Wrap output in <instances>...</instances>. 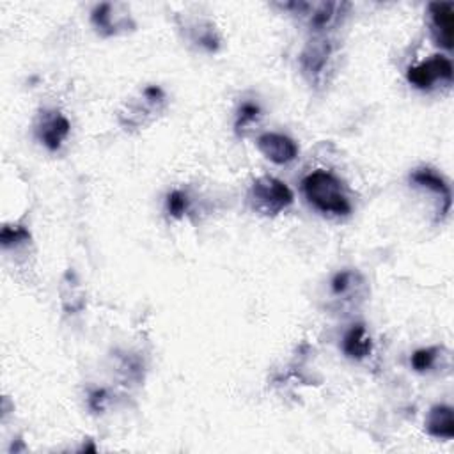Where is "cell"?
Masks as SVG:
<instances>
[{
	"mask_svg": "<svg viewBox=\"0 0 454 454\" xmlns=\"http://www.w3.org/2000/svg\"><path fill=\"white\" fill-rule=\"evenodd\" d=\"M452 62L450 59L443 57V55H431L427 60L417 64V66H410L406 71V78L408 82L422 90H429L433 89L438 82L440 83H450L452 82Z\"/></svg>",
	"mask_w": 454,
	"mask_h": 454,
	"instance_id": "4",
	"label": "cell"
},
{
	"mask_svg": "<svg viewBox=\"0 0 454 454\" xmlns=\"http://www.w3.org/2000/svg\"><path fill=\"white\" fill-rule=\"evenodd\" d=\"M59 294H60V303L62 309L67 314H76L85 307V293L83 287L78 280V277L74 275V271L67 270L60 280V287H59Z\"/></svg>",
	"mask_w": 454,
	"mask_h": 454,
	"instance_id": "14",
	"label": "cell"
},
{
	"mask_svg": "<svg viewBox=\"0 0 454 454\" xmlns=\"http://www.w3.org/2000/svg\"><path fill=\"white\" fill-rule=\"evenodd\" d=\"M410 181L415 186L429 190V192H433L438 197V200H440V215L442 216L449 213L450 204H452V193H450V188H449L447 181L436 170H433L429 167L415 168L410 174Z\"/></svg>",
	"mask_w": 454,
	"mask_h": 454,
	"instance_id": "12",
	"label": "cell"
},
{
	"mask_svg": "<svg viewBox=\"0 0 454 454\" xmlns=\"http://www.w3.org/2000/svg\"><path fill=\"white\" fill-rule=\"evenodd\" d=\"M342 351L348 358L362 360L372 351V340L362 323L353 325L342 337Z\"/></svg>",
	"mask_w": 454,
	"mask_h": 454,
	"instance_id": "15",
	"label": "cell"
},
{
	"mask_svg": "<svg viewBox=\"0 0 454 454\" xmlns=\"http://www.w3.org/2000/svg\"><path fill=\"white\" fill-rule=\"evenodd\" d=\"M30 239V232L23 225H4L0 232V243L4 248L18 247Z\"/></svg>",
	"mask_w": 454,
	"mask_h": 454,
	"instance_id": "19",
	"label": "cell"
},
{
	"mask_svg": "<svg viewBox=\"0 0 454 454\" xmlns=\"http://www.w3.org/2000/svg\"><path fill=\"white\" fill-rule=\"evenodd\" d=\"M105 401H106V392H105V390H94V392L89 395V406H90L94 411L103 410Z\"/></svg>",
	"mask_w": 454,
	"mask_h": 454,
	"instance_id": "21",
	"label": "cell"
},
{
	"mask_svg": "<svg viewBox=\"0 0 454 454\" xmlns=\"http://www.w3.org/2000/svg\"><path fill=\"white\" fill-rule=\"evenodd\" d=\"M179 28L183 30L184 37L199 48L207 51H216L220 48V34L215 23L206 16L184 14L179 21Z\"/></svg>",
	"mask_w": 454,
	"mask_h": 454,
	"instance_id": "8",
	"label": "cell"
},
{
	"mask_svg": "<svg viewBox=\"0 0 454 454\" xmlns=\"http://www.w3.org/2000/svg\"><path fill=\"white\" fill-rule=\"evenodd\" d=\"M330 293L335 300L355 301L364 300L365 294V280L355 270H340L330 280Z\"/></svg>",
	"mask_w": 454,
	"mask_h": 454,
	"instance_id": "13",
	"label": "cell"
},
{
	"mask_svg": "<svg viewBox=\"0 0 454 454\" xmlns=\"http://www.w3.org/2000/svg\"><path fill=\"white\" fill-rule=\"evenodd\" d=\"M438 348H420V349H417L413 355H411V358H410V362H411V367L415 369V371H419V372H424V371H427V369H431L433 365H434V360H436V355H438Z\"/></svg>",
	"mask_w": 454,
	"mask_h": 454,
	"instance_id": "20",
	"label": "cell"
},
{
	"mask_svg": "<svg viewBox=\"0 0 454 454\" xmlns=\"http://www.w3.org/2000/svg\"><path fill=\"white\" fill-rule=\"evenodd\" d=\"M332 51L333 48L330 41L323 37H316L305 44L300 55V66H301V73L310 83L317 85L323 82L325 73L328 69V62L332 59Z\"/></svg>",
	"mask_w": 454,
	"mask_h": 454,
	"instance_id": "7",
	"label": "cell"
},
{
	"mask_svg": "<svg viewBox=\"0 0 454 454\" xmlns=\"http://www.w3.org/2000/svg\"><path fill=\"white\" fill-rule=\"evenodd\" d=\"M165 207L172 218H181L190 207V199H188L186 192H183L179 188L168 192L167 199H165Z\"/></svg>",
	"mask_w": 454,
	"mask_h": 454,
	"instance_id": "18",
	"label": "cell"
},
{
	"mask_svg": "<svg viewBox=\"0 0 454 454\" xmlns=\"http://www.w3.org/2000/svg\"><path fill=\"white\" fill-rule=\"evenodd\" d=\"M90 21L98 34L105 37L117 35L135 28V21L131 20V14L124 4L103 2L96 5L90 12Z\"/></svg>",
	"mask_w": 454,
	"mask_h": 454,
	"instance_id": "6",
	"label": "cell"
},
{
	"mask_svg": "<svg viewBox=\"0 0 454 454\" xmlns=\"http://www.w3.org/2000/svg\"><path fill=\"white\" fill-rule=\"evenodd\" d=\"M301 190L305 199L321 213L344 216L351 211L348 195L340 179L323 168L307 174L301 181Z\"/></svg>",
	"mask_w": 454,
	"mask_h": 454,
	"instance_id": "1",
	"label": "cell"
},
{
	"mask_svg": "<svg viewBox=\"0 0 454 454\" xmlns=\"http://www.w3.org/2000/svg\"><path fill=\"white\" fill-rule=\"evenodd\" d=\"M248 199L254 211L264 216H275L293 204L294 195L284 181L273 176H261L252 183Z\"/></svg>",
	"mask_w": 454,
	"mask_h": 454,
	"instance_id": "2",
	"label": "cell"
},
{
	"mask_svg": "<svg viewBox=\"0 0 454 454\" xmlns=\"http://www.w3.org/2000/svg\"><path fill=\"white\" fill-rule=\"evenodd\" d=\"M348 7H349V4H342V2H317V4L287 2V4H282V9L293 11L294 14H300L301 18H305L310 30H316V32H323V30L337 25L340 16L344 14V9H348Z\"/></svg>",
	"mask_w": 454,
	"mask_h": 454,
	"instance_id": "3",
	"label": "cell"
},
{
	"mask_svg": "<svg viewBox=\"0 0 454 454\" xmlns=\"http://www.w3.org/2000/svg\"><path fill=\"white\" fill-rule=\"evenodd\" d=\"M429 27L433 39L438 46L452 50L454 34V4L452 2H433L427 7Z\"/></svg>",
	"mask_w": 454,
	"mask_h": 454,
	"instance_id": "11",
	"label": "cell"
},
{
	"mask_svg": "<svg viewBox=\"0 0 454 454\" xmlns=\"http://www.w3.org/2000/svg\"><path fill=\"white\" fill-rule=\"evenodd\" d=\"M69 131H71V124L64 114H60L57 110H44L39 115L35 133L46 149H50V151L60 149V145L67 138Z\"/></svg>",
	"mask_w": 454,
	"mask_h": 454,
	"instance_id": "9",
	"label": "cell"
},
{
	"mask_svg": "<svg viewBox=\"0 0 454 454\" xmlns=\"http://www.w3.org/2000/svg\"><path fill=\"white\" fill-rule=\"evenodd\" d=\"M165 105V92L158 85H147L140 90L138 98H135L122 112L121 122L128 128H138L145 124L147 117H153Z\"/></svg>",
	"mask_w": 454,
	"mask_h": 454,
	"instance_id": "5",
	"label": "cell"
},
{
	"mask_svg": "<svg viewBox=\"0 0 454 454\" xmlns=\"http://www.w3.org/2000/svg\"><path fill=\"white\" fill-rule=\"evenodd\" d=\"M255 144L261 154L275 165L291 163L298 156L296 142L284 133H275V131L261 133Z\"/></svg>",
	"mask_w": 454,
	"mask_h": 454,
	"instance_id": "10",
	"label": "cell"
},
{
	"mask_svg": "<svg viewBox=\"0 0 454 454\" xmlns=\"http://www.w3.org/2000/svg\"><path fill=\"white\" fill-rule=\"evenodd\" d=\"M261 117V106L254 101H243L236 114L234 129L238 135H245L248 126H252Z\"/></svg>",
	"mask_w": 454,
	"mask_h": 454,
	"instance_id": "17",
	"label": "cell"
},
{
	"mask_svg": "<svg viewBox=\"0 0 454 454\" xmlns=\"http://www.w3.org/2000/svg\"><path fill=\"white\" fill-rule=\"evenodd\" d=\"M426 431L434 438L450 440L454 436L452 408L447 404L433 406L426 417Z\"/></svg>",
	"mask_w": 454,
	"mask_h": 454,
	"instance_id": "16",
	"label": "cell"
}]
</instances>
